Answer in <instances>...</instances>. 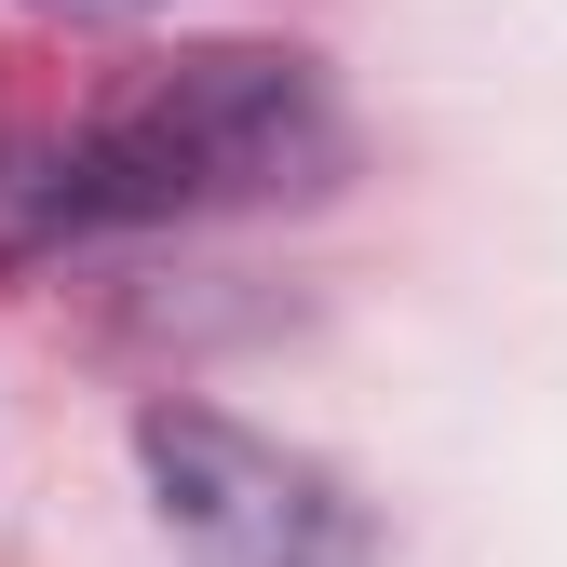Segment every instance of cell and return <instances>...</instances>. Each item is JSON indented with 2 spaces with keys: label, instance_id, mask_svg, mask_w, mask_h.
Returning a JSON list of instances; mask_svg holds the SVG:
<instances>
[{
  "label": "cell",
  "instance_id": "obj_1",
  "mask_svg": "<svg viewBox=\"0 0 567 567\" xmlns=\"http://www.w3.org/2000/svg\"><path fill=\"white\" fill-rule=\"evenodd\" d=\"M338 163H351V135H338V95L298 41H176V54H135L68 122L54 217H109V230L244 217V203L338 189Z\"/></svg>",
  "mask_w": 567,
  "mask_h": 567
},
{
  "label": "cell",
  "instance_id": "obj_2",
  "mask_svg": "<svg viewBox=\"0 0 567 567\" xmlns=\"http://www.w3.org/2000/svg\"><path fill=\"white\" fill-rule=\"evenodd\" d=\"M135 473H150V514L203 567H351L365 554V501L324 460L244 433L217 405H135Z\"/></svg>",
  "mask_w": 567,
  "mask_h": 567
}]
</instances>
